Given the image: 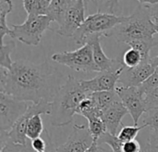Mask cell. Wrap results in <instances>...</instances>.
Instances as JSON below:
<instances>
[{
    "label": "cell",
    "mask_w": 158,
    "mask_h": 152,
    "mask_svg": "<svg viewBox=\"0 0 158 152\" xmlns=\"http://www.w3.org/2000/svg\"><path fill=\"white\" fill-rule=\"evenodd\" d=\"M61 77L47 61L34 64L17 60L9 70L0 67V93L33 104L52 102L61 86Z\"/></svg>",
    "instance_id": "cell-1"
},
{
    "label": "cell",
    "mask_w": 158,
    "mask_h": 152,
    "mask_svg": "<svg viewBox=\"0 0 158 152\" xmlns=\"http://www.w3.org/2000/svg\"><path fill=\"white\" fill-rule=\"evenodd\" d=\"M81 86V80L69 75L52 100L50 123L55 127H63L73 121L80 103L89 96Z\"/></svg>",
    "instance_id": "cell-2"
},
{
    "label": "cell",
    "mask_w": 158,
    "mask_h": 152,
    "mask_svg": "<svg viewBox=\"0 0 158 152\" xmlns=\"http://www.w3.org/2000/svg\"><path fill=\"white\" fill-rule=\"evenodd\" d=\"M156 33L148 6L139 7L128 19L114 28L107 36H113L119 43L129 44L131 41L152 39Z\"/></svg>",
    "instance_id": "cell-3"
},
{
    "label": "cell",
    "mask_w": 158,
    "mask_h": 152,
    "mask_svg": "<svg viewBox=\"0 0 158 152\" xmlns=\"http://www.w3.org/2000/svg\"><path fill=\"white\" fill-rule=\"evenodd\" d=\"M128 17L98 11L89 15L81 26L73 35V40L78 45H85L86 39L93 34L107 36L108 33L118 25L124 22Z\"/></svg>",
    "instance_id": "cell-4"
},
{
    "label": "cell",
    "mask_w": 158,
    "mask_h": 152,
    "mask_svg": "<svg viewBox=\"0 0 158 152\" xmlns=\"http://www.w3.org/2000/svg\"><path fill=\"white\" fill-rule=\"evenodd\" d=\"M52 111V102L41 101L38 104L31 103L26 113L20 117L13 127L9 131H1L0 130V144L1 149H3L7 144H17V145H26L28 144V137L26 135L27 124L29 119L35 114H46L51 115Z\"/></svg>",
    "instance_id": "cell-5"
},
{
    "label": "cell",
    "mask_w": 158,
    "mask_h": 152,
    "mask_svg": "<svg viewBox=\"0 0 158 152\" xmlns=\"http://www.w3.org/2000/svg\"><path fill=\"white\" fill-rule=\"evenodd\" d=\"M52 20L46 15H28L22 24H12L10 37L28 46H38Z\"/></svg>",
    "instance_id": "cell-6"
},
{
    "label": "cell",
    "mask_w": 158,
    "mask_h": 152,
    "mask_svg": "<svg viewBox=\"0 0 158 152\" xmlns=\"http://www.w3.org/2000/svg\"><path fill=\"white\" fill-rule=\"evenodd\" d=\"M51 59L56 63L81 72H100L94 62L91 45L85 44L74 51L58 52L52 55Z\"/></svg>",
    "instance_id": "cell-7"
},
{
    "label": "cell",
    "mask_w": 158,
    "mask_h": 152,
    "mask_svg": "<svg viewBox=\"0 0 158 152\" xmlns=\"http://www.w3.org/2000/svg\"><path fill=\"white\" fill-rule=\"evenodd\" d=\"M116 92L131 114L134 125L138 126L139 120L147 111L145 93L141 86H117Z\"/></svg>",
    "instance_id": "cell-8"
},
{
    "label": "cell",
    "mask_w": 158,
    "mask_h": 152,
    "mask_svg": "<svg viewBox=\"0 0 158 152\" xmlns=\"http://www.w3.org/2000/svg\"><path fill=\"white\" fill-rule=\"evenodd\" d=\"M29 106L26 101L0 93V130L9 131L16 122L26 113Z\"/></svg>",
    "instance_id": "cell-9"
},
{
    "label": "cell",
    "mask_w": 158,
    "mask_h": 152,
    "mask_svg": "<svg viewBox=\"0 0 158 152\" xmlns=\"http://www.w3.org/2000/svg\"><path fill=\"white\" fill-rule=\"evenodd\" d=\"M84 0H75L65 12L56 31L57 34L65 37H73L77 30L85 20Z\"/></svg>",
    "instance_id": "cell-10"
},
{
    "label": "cell",
    "mask_w": 158,
    "mask_h": 152,
    "mask_svg": "<svg viewBox=\"0 0 158 152\" xmlns=\"http://www.w3.org/2000/svg\"><path fill=\"white\" fill-rule=\"evenodd\" d=\"M125 69L123 65L121 68L116 71L101 72L98 75L90 80H81L82 88L88 93L93 94L101 91H112L116 90L117 84L119 82L120 76Z\"/></svg>",
    "instance_id": "cell-11"
},
{
    "label": "cell",
    "mask_w": 158,
    "mask_h": 152,
    "mask_svg": "<svg viewBox=\"0 0 158 152\" xmlns=\"http://www.w3.org/2000/svg\"><path fill=\"white\" fill-rule=\"evenodd\" d=\"M94 141L87 126L74 124L67 141L59 146L55 152H84L91 147Z\"/></svg>",
    "instance_id": "cell-12"
},
{
    "label": "cell",
    "mask_w": 158,
    "mask_h": 152,
    "mask_svg": "<svg viewBox=\"0 0 158 152\" xmlns=\"http://www.w3.org/2000/svg\"><path fill=\"white\" fill-rule=\"evenodd\" d=\"M156 69L151 59L143 61L135 68L125 67L118 83L123 86H141L154 73Z\"/></svg>",
    "instance_id": "cell-13"
},
{
    "label": "cell",
    "mask_w": 158,
    "mask_h": 152,
    "mask_svg": "<svg viewBox=\"0 0 158 152\" xmlns=\"http://www.w3.org/2000/svg\"><path fill=\"white\" fill-rule=\"evenodd\" d=\"M102 34H93L89 36L86 39L85 44L91 45L93 48V56L95 64L101 72H110V71H116L123 66V63L119 62L117 59H113L108 58L101 46L100 38Z\"/></svg>",
    "instance_id": "cell-14"
},
{
    "label": "cell",
    "mask_w": 158,
    "mask_h": 152,
    "mask_svg": "<svg viewBox=\"0 0 158 152\" xmlns=\"http://www.w3.org/2000/svg\"><path fill=\"white\" fill-rule=\"evenodd\" d=\"M127 113H129V111L121 100L104 110L102 113V119L106 124L107 132L111 135L118 136L119 133L118 130L120 131V129L123 127L122 119Z\"/></svg>",
    "instance_id": "cell-15"
},
{
    "label": "cell",
    "mask_w": 158,
    "mask_h": 152,
    "mask_svg": "<svg viewBox=\"0 0 158 152\" xmlns=\"http://www.w3.org/2000/svg\"><path fill=\"white\" fill-rule=\"evenodd\" d=\"M74 1L75 0H51L46 16L51 19L52 22L54 21L58 24L69 7Z\"/></svg>",
    "instance_id": "cell-16"
},
{
    "label": "cell",
    "mask_w": 158,
    "mask_h": 152,
    "mask_svg": "<svg viewBox=\"0 0 158 152\" xmlns=\"http://www.w3.org/2000/svg\"><path fill=\"white\" fill-rule=\"evenodd\" d=\"M93 98L94 99L97 107L102 111L106 110L112 104L118 102L120 100L118 95L117 94L116 90L112 91H101V92H96L91 94Z\"/></svg>",
    "instance_id": "cell-17"
},
{
    "label": "cell",
    "mask_w": 158,
    "mask_h": 152,
    "mask_svg": "<svg viewBox=\"0 0 158 152\" xmlns=\"http://www.w3.org/2000/svg\"><path fill=\"white\" fill-rule=\"evenodd\" d=\"M13 4L11 0H0V36L1 44L4 43V38L6 35L10 36L11 28L7 26L6 16L12 11Z\"/></svg>",
    "instance_id": "cell-18"
},
{
    "label": "cell",
    "mask_w": 158,
    "mask_h": 152,
    "mask_svg": "<svg viewBox=\"0 0 158 152\" xmlns=\"http://www.w3.org/2000/svg\"><path fill=\"white\" fill-rule=\"evenodd\" d=\"M102 111L97 107L92 95L85 98L79 105L77 110V114L83 116L84 118H89L91 116H102Z\"/></svg>",
    "instance_id": "cell-19"
},
{
    "label": "cell",
    "mask_w": 158,
    "mask_h": 152,
    "mask_svg": "<svg viewBox=\"0 0 158 152\" xmlns=\"http://www.w3.org/2000/svg\"><path fill=\"white\" fill-rule=\"evenodd\" d=\"M128 45L131 46V48L137 50L141 54L143 61H146L151 59L150 51L154 46H157L158 43L155 41L154 38H152V39H142V40L131 41Z\"/></svg>",
    "instance_id": "cell-20"
},
{
    "label": "cell",
    "mask_w": 158,
    "mask_h": 152,
    "mask_svg": "<svg viewBox=\"0 0 158 152\" xmlns=\"http://www.w3.org/2000/svg\"><path fill=\"white\" fill-rule=\"evenodd\" d=\"M41 115L42 114H35L31 116L28 121L26 135L29 140H32L37 137H40L44 132H46Z\"/></svg>",
    "instance_id": "cell-21"
},
{
    "label": "cell",
    "mask_w": 158,
    "mask_h": 152,
    "mask_svg": "<svg viewBox=\"0 0 158 152\" xmlns=\"http://www.w3.org/2000/svg\"><path fill=\"white\" fill-rule=\"evenodd\" d=\"M51 0H23L28 15H46Z\"/></svg>",
    "instance_id": "cell-22"
},
{
    "label": "cell",
    "mask_w": 158,
    "mask_h": 152,
    "mask_svg": "<svg viewBox=\"0 0 158 152\" xmlns=\"http://www.w3.org/2000/svg\"><path fill=\"white\" fill-rule=\"evenodd\" d=\"M88 121V129L92 135L94 140L98 141V139L107 132L105 122L102 119V116H91L87 118Z\"/></svg>",
    "instance_id": "cell-23"
},
{
    "label": "cell",
    "mask_w": 158,
    "mask_h": 152,
    "mask_svg": "<svg viewBox=\"0 0 158 152\" xmlns=\"http://www.w3.org/2000/svg\"><path fill=\"white\" fill-rule=\"evenodd\" d=\"M16 44L13 41H10L6 44L2 43L0 47V67L9 70L14 61H12L10 54L14 50Z\"/></svg>",
    "instance_id": "cell-24"
},
{
    "label": "cell",
    "mask_w": 158,
    "mask_h": 152,
    "mask_svg": "<svg viewBox=\"0 0 158 152\" xmlns=\"http://www.w3.org/2000/svg\"><path fill=\"white\" fill-rule=\"evenodd\" d=\"M98 143L101 145L102 144L107 145L112 152H122V146L124 142L121 141L118 136H114L106 132L98 139Z\"/></svg>",
    "instance_id": "cell-25"
},
{
    "label": "cell",
    "mask_w": 158,
    "mask_h": 152,
    "mask_svg": "<svg viewBox=\"0 0 158 152\" xmlns=\"http://www.w3.org/2000/svg\"><path fill=\"white\" fill-rule=\"evenodd\" d=\"M146 126L144 124H143L142 126H131V125H128V126H123L118 137V138L123 141V142H127V141H131V140H134L136 139L138 134L143 130L144 129Z\"/></svg>",
    "instance_id": "cell-26"
},
{
    "label": "cell",
    "mask_w": 158,
    "mask_h": 152,
    "mask_svg": "<svg viewBox=\"0 0 158 152\" xmlns=\"http://www.w3.org/2000/svg\"><path fill=\"white\" fill-rule=\"evenodd\" d=\"M142 62H143V59L141 54L133 48L128 49L123 55L122 63L126 68H130V69L135 68L138 65H140Z\"/></svg>",
    "instance_id": "cell-27"
},
{
    "label": "cell",
    "mask_w": 158,
    "mask_h": 152,
    "mask_svg": "<svg viewBox=\"0 0 158 152\" xmlns=\"http://www.w3.org/2000/svg\"><path fill=\"white\" fill-rule=\"evenodd\" d=\"M143 124L151 129H158V108L150 109L143 114Z\"/></svg>",
    "instance_id": "cell-28"
},
{
    "label": "cell",
    "mask_w": 158,
    "mask_h": 152,
    "mask_svg": "<svg viewBox=\"0 0 158 152\" xmlns=\"http://www.w3.org/2000/svg\"><path fill=\"white\" fill-rule=\"evenodd\" d=\"M158 86V67L156 69V71L154 72V73L141 85V88L143 90V92L146 94L150 93L151 91H153L155 88H156Z\"/></svg>",
    "instance_id": "cell-29"
},
{
    "label": "cell",
    "mask_w": 158,
    "mask_h": 152,
    "mask_svg": "<svg viewBox=\"0 0 158 152\" xmlns=\"http://www.w3.org/2000/svg\"><path fill=\"white\" fill-rule=\"evenodd\" d=\"M0 152H35L31 146V143L28 142L26 145H17V144H7Z\"/></svg>",
    "instance_id": "cell-30"
},
{
    "label": "cell",
    "mask_w": 158,
    "mask_h": 152,
    "mask_svg": "<svg viewBox=\"0 0 158 152\" xmlns=\"http://www.w3.org/2000/svg\"><path fill=\"white\" fill-rule=\"evenodd\" d=\"M145 101H146L147 111L150 109L158 108V86L150 93L145 95Z\"/></svg>",
    "instance_id": "cell-31"
},
{
    "label": "cell",
    "mask_w": 158,
    "mask_h": 152,
    "mask_svg": "<svg viewBox=\"0 0 158 152\" xmlns=\"http://www.w3.org/2000/svg\"><path fill=\"white\" fill-rule=\"evenodd\" d=\"M142 147L141 144L136 140H131L123 143L122 146V152H141Z\"/></svg>",
    "instance_id": "cell-32"
},
{
    "label": "cell",
    "mask_w": 158,
    "mask_h": 152,
    "mask_svg": "<svg viewBox=\"0 0 158 152\" xmlns=\"http://www.w3.org/2000/svg\"><path fill=\"white\" fill-rule=\"evenodd\" d=\"M47 143L45 141V139H44L43 137H37L35 139H32L31 141V146L33 149V150L35 152H41L45 151V149L47 147Z\"/></svg>",
    "instance_id": "cell-33"
},
{
    "label": "cell",
    "mask_w": 158,
    "mask_h": 152,
    "mask_svg": "<svg viewBox=\"0 0 158 152\" xmlns=\"http://www.w3.org/2000/svg\"><path fill=\"white\" fill-rule=\"evenodd\" d=\"M119 1L120 0H101L102 4L107 7L110 14H116L119 6Z\"/></svg>",
    "instance_id": "cell-34"
},
{
    "label": "cell",
    "mask_w": 158,
    "mask_h": 152,
    "mask_svg": "<svg viewBox=\"0 0 158 152\" xmlns=\"http://www.w3.org/2000/svg\"><path fill=\"white\" fill-rule=\"evenodd\" d=\"M148 143L158 145V129H151L149 134Z\"/></svg>",
    "instance_id": "cell-35"
},
{
    "label": "cell",
    "mask_w": 158,
    "mask_h": 152,
    "mask_svg": "<svg viewBox=\"0 0 158 152\" xmlns=\"http://www.w3.org/2000/svg\"><path fill=\"white\" fill-rule=\"evenodd\" d=\"M149 10H150V14H151V18L153 21L155 23H158V3L156 5L150 6Z\"/></svg>",
    "instance_id": "cell-36"
},
{
    "label": "cell",
    "mask_w": 158,
    "mask_h": 152,
    "mask_svg": "<svg viewBox=\"0 0 158 152\" xmlns=\"http://www.w3.org/2000/svg\"><path fill=\"white\" fill-rule=\"evenodd\" d=\"M141 152H158V145L147 143L142 148Z\"/></svg>",
    "instance_id": "cell-37"
},
{
    "label": "cell",
    "mask_w": 158,
    "mask_h": 152,
    "mask_svg": "<svg viewBox=\"0 0 158 152\" xmlns=\"http://www.w3.org/2000/svg\"><path fill=\"white\" fill-rule=\"evenodd\" d=\"M101 150V145L98 143V141H94L93 144L89 149H87L84 152H100Z\"/></svg>",
    "instance_id": "cell-38"
},
{
    "label": "cell",
    "mask_w": 158,
    "mask_h": 152,
    "mask_svg": "<svg viewBox=\"0 0 158 152\" xmlns=\"http://www.w3.org/2000/svg\"><path fill=\"white\" fill-rule=\"evenodd\" d=\"M142 5H156L158 3V0H137Z\"/></svg>",
    "instance_id": "cell-39"
},
{
    "label": "cell",
    "mask_w": 158,
    "mask_h": 152,
    "mask_svg": "<svg viewBox=\"0 0 158 152\" xmlns=\"http://www.w3.org/2000/svg\"><path fill=\"white\" fill-rule=\"evenodd\" d=\"M151 62H152V64L156 67V68H157L158 67V56L156 57H155V58H151Z\"/></svg>",
    "instance_id": "cell-40"
},
{
    "label": "cell",
    "mask_w": 158,
    "mask_h": 152,
    "mask_svg": "<svg viewBox=\"0 0 158 152\" xmlns=\"http://www.w3.org/2000/svg\"><path fill=\"white\" fill-rule=\"evenodd\" d=\"M101 0H84V2H85V5H87L89 2H92V3H94V4H98L99 2H100Z\"/></svg>",
    "instance_id": "cell-41"
},
{
    "label": "cell",
    "mask_w": 158,
    "mask_h": 152,
    "mask_svg": "<svg viewBox=\"0 0 158 152\" xmlns=\"http://www.w3.org/2000/svg\"><path fill=\"white\" fill-rule=\"evenodd\" d=\"M100 152H112V151H111V150H107L104 149V148L101 146V150H100Z\"/></svg>",
    "instance_id": "cell-42"
},
{
    "label": "cell",
    "mask_w": 158,
    "mask_h": 152,
    "mask_svg": "<svg viewBox=\"0 0 158 152\" xmlns=\"http://www.w3.org/2000/svg\"><path fill=\"white\" fill-rule=\"evenodd\" d=\"M155 26H156V31L158 33V23H155Z\"/></svg>",
    "instance_id": "cell-43"
},
{
    "label": "cell",
    "mask_w": 158,
    "mask_h": 152,
    "mask_svg": "<svg viewBox=\"0 0 158 152\" xmlns=\"http://www.w3.org/2000/svg\"><path fill=\"white\" fill-rule=\"evenodd\" d=\"M41 152H46V151H41Z\"/></svg>",
    "instance_id": "cell-44"
}]
</instances>
